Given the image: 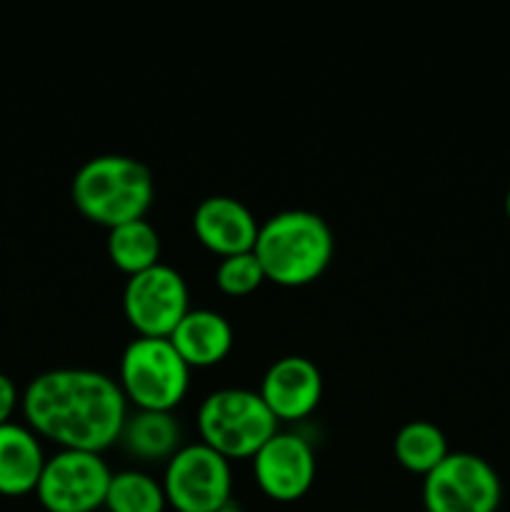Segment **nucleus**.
Listing matches in <instances>:
<instances>
[{
	"instance_id": "nucleus-1",
	"label": "nucleus",
	"mask_w": 510,
	"mask_h": 512,
	"mask_svg": "<svg viewBox=\"0 0 510 512\" xmlns=\"http://www.w3.org/2000/svg\"><path fill=\"white\" fill-rule=\"evenodd\" d=\"M25 423L60 450H103L118 445L130 405L118 380L93 368H53L25 388Z\"/></svg>"
},
{
	"instance_id": "nucleus-2",
	"label": "nucleus",
	"mask_w": 510,
	"mask_h": 512,
	"mask_svg": "<svg viewBox=\"0 0 510 512\" xmlns=\"http://www.w3.org/2000/svg\"><path fill=\"white\" fill-rule=\"evenodd\" d=\"M253 253L263 265L265 280L283 288H303L328 270L335 235L323 215L288 208L260 223Z\"/></svg>"
},
{
	"instance_id": "nucleus-3",
	"label": "nucleus",
	"mask_w": 510,
	"mask_h": 512,
	"mask_svg": "<svg viewBox=\"0 0 510 512\" xmlns=\"http://www.w3.org/2000/svg\"><path fill=\"white\" fill-rule=\"evenodd\" d=\"M70 198L83 218L113 230L148 215L155 200L153 170L133 155H95L75 170Z\"/></svg>"
},
{
	"instance_id": "nucleus-4",
	"label": "nucleus",
	"mask_w": 510,
	"mask_h": 512,
	"mask_svg": "<svg viewBox=\"0 0 510 512\" xmlns=\"http://www.w3.org/2000/svg\"><path fill=\"white\" fill-rule=\"evenodd\" d=\"M200 443L223 458L248 460L278 433V420L258 390L218 388L198 408Z\"/></svg>"
},
{
	"instance_id": "nucleus-5",
	"label": "nucleus",
	"mask_w": 510,
	"mask_h": 512,
	"mask_svg": "<svg viewBox=\"0 0 510 512\" xmlns=\"http://www.w3.org/2000/svg\"><path fill=\"white\" fill-rule=\"evenodd\" d=\"M118 385L135 410L173 413L188 395L190 368L170 338L138 335L120 355Z\"/></svg>"
},
{
	"instance_id": "nucleus-6",
	"label": "nucleus",
	"mask_w": 510,
	"mask_h": 512,
	"mask_svg": "<svg viewBox=\"0 0 510 512\" xmlns=\"http://www.w3.org/2000/svg\"><path fill=\"white\" fill-rule=\"evenodd\" d=\"M160 483L175 512H218L233 503V465L200 440L165 463Z\"/></svg>"
},
{
	"instance_id": "nucleus-7",
	"label": "nucleus",
	"mask_w": 510,
	"mask_h": 512,
	"mask_svg": "<svg viewBox=\"0 0 510 512\" xmlns=\"http://www.w3.org/2000/svg\"><path fill=\"white\" fill-rule=\"evenodd\" d=\"M500 500L498 470L475 453H448L423 478L425 512H498Z\"/></svg>"
},
{
	"instance_id": "nucleus-8",
	"label": "nucleus",
	"mask_w": 510,
	"mask_h": 512,
	"mask_svg": "<svg viewBox=\"0 0 510 512\" xmlns=\"http://www.w3.org/2000/svg\"><path fill=\"white\" fill-rule=\"evenodd\" d=\"M110 478L113 470L103 453L58 450L45 460L35 495L48 512H95L105 508Z\"/></svg>"
},
{
	"instance_id": "nucleus-9",
	"label": "nucleus",
	"mask_w": 510,
	"mask_h": 512,
	"mask_svg": "<svg viewBox=\"0 0 510 512\" xmlns=\"http://www.w3.org/2000/svg\"><path fill=\"white\" fill-rule=\"evenodd\" d=\"M188 310V283L178 268L163 260L125 280L123 315L143 338H170Z\"/></svg>"
},
{
	"instance_id": "nucleus-10",
	"label": "nucleus",
	"mask_w": 510,
	"mask_h": 512,
	"mask_svg": "<svg viewBox=\"0 0 510 512\" xmlns=\"http://www.w3.org/2000/svg\"><path fill=\"white\" fill-rule=\"evenodd\" d=\"M250 460L255 483L275 503H295L308 495L318 473L310 440L290 430H278Z\"/></svg>"
},
{
	"instance_id": "nucleus-11",
	"label": "nucleus",
	"mask_w": 510,
	"mask_h": 512,
	"mask_svg": "<svg viewBox=\"0 0 510 512\" xmlns=\"http://www.w3.org/2000/svg\"><path fill=\"white\" fill-rule=\"evenodd\" d=\"M258 393L278 423H295L313 415L323 400V373L305 355H285L268 365Z\"/></svg>"
},
{
	"instance_id": "nucleus-12",
	"label": "nucleus",
	"mask_w": 510,
	"mask_h": 512,
	"mask_svg": "<svg viewBox=\"0 0 510 512\" xmlns=\"http://www.w3.org/2000/svg\"><path fill=\"white\" fill-rule=\"evenodd\" d=\"M260 223L253 210L233 195H208L193 210V233L218 258L250 253Z\"/></svg>"
},
{
	"instance_id": "nucleus-13",
	"label": "nucleus",
	"mask_w": 510,
	"mask_h": 512,
	"mask_svg": "<svg viewBox=\"0 0 510 512\" xmlns=\"http://www.w3.org/2000/svg\"><path fill=\"white\" fill-rule=\"evenodd\" d=\"M170 343L188 363V368H213L223 363L235 343L230 320L213 308H190L178 328L170 333Z\"/></svg>"
},
{
	"instance_id": "nucleus-14",
	"label": "nucleus",
	"mask_w": 510,
	"mask_h": 512,
	"mask_svg": "<svg viewBox=\"0 0 510 512\" xmlns=\"http://www.w3.org/2000/svg\"><path fill=\"white\" fill-rule=\"evenodd\" d=\"M45 460L40 438L28 425H0V495L20 498L35 493Z\"/></svg>"
},
{
	"instance_id": "nucleus-15",
	"label": "nucleus",
	"mask_w": 510,
	"mask_h": 512,
	"mask_svg": "<svg viewBox=\"0 0 510 512\" xmlns=\"http://www.w3.org/2000/svg\"><path fill=\"white\" fill-rule=\"evenodd\" d=\"M118 443L140 463H168L183 448V428L173 413L133 410L125 418Z\"/></svg>"
},
{
	"instance_id": "nucleus-16",
	"label": "nucleus",
	"mask_w": 510,
	"mask_h": 512,
	"mask_svg": "<svg viewBox=\"0 0 510 512\" xmlns=\"http://www.w3.org/2000/svg\"><path fill=\"white\" fill-rule=\"evenodd\" d=\"M105 250H108L110 263L130 278V275L143 273L160 263L163 240H160L158 228L148 218H140L108 230Z\"/></svg>"
},
{
	"instance_id": "nucleus-17",
	"label": "nucleus",
	"mask_w": 510,
	"mask_h": 512,
	"mask_svg": "<svg viewBox=\"0 0 510 512\" xmlns=\"http://www.w3.org/2000/svg\"><path fill=\"white\" fill-rule=\"evenodd\" d=\"M448 438L433 420H408L393 438V455L398 465L415 475H428L448 458Z\"/></svg>"
},
{
	"instance_id": "nucleus-18",
	"label": "nucleus",
	"mask_w": 510,
	"mask_h": 512,
	"mask_svg": "<svg viewBox=\"0 0 510 512\" xmlns=\"http://www.w3.org/2000/svg\"><path fill=\"white\" fill-rule=\"evenodd\" d=\"M168 500L160 480L145 470H118L110 478L105 510L108 512H165Z\"/></svg>"
},
{
	"instance_id": "nucleus-19",
	"label": "nucleus",
	"mask_w": 510,
	"mask_h": 512,
	"mask_svg": "<svg viewBox=\"0 0 510 512\" xmlns=\"http://www.w3.org/2000/svg\"><path fill=\"white\" fill-rule=\"evenodd\" d=\"M265 283V273L260 260L255 258V253H238L228 255V258H220L218 268H215V285L223 290L225 295H250Z\"/></svg>"
},
{
	"instance_id": "nucleus-20",
	"label": "nucleus",
	"mask_w": 510,
	"mask_h": 512,
	"mask_svg": "<svg viewBox=\"0 0 510 512\" xmlns=\"http://www.w3.org/2000/svg\"><path fill=\"white\" fill-rule=\"evenodd\" d=\"M20 400H23V395L18 393V388H15L13 380L8 378V375L0 373V425L5 423H13V413L15 408L20 405Z\"/></svg>"
},
{
	"instance_id": "nucleus-21",
	"label": "nucleus",
	"mask_w": 510,
	"mask_h": 512,
	"mask_svg": "<svg viewBox=\"0 0 510 512\" xmlns=\"http://www.w3.org/2000/svg\"><path fill=\"white\" fill-rule=\"evenodd\" d=\"M218 512H245V510L240 508V505H235V503H228V505H225V508H220Z\"/></svg>"
},
{
	"instance_id": "nucleus-22",
	"label": "nucleus",
	"mask_w": 510,
	"mask_h": 512,
	"mask_svg": "<svg viewBox=\"0 0 510 512\" xmlns=\"http://www.w3.org/2000/svg\"><path fill=\"white\" fill-rule=\"evenodd\" d=\"M505 213H508V218H510V190H508V195H505Z\"/></svg>"
}]
</instances>
